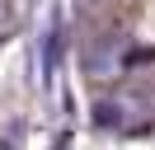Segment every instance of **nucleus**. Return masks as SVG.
I'll return each instance as SVG.
<instances>
[{
    "instance_id": "obj_1",
    "label": "nucleus",
    "mask_w": 155,
    "mask_h": 150,
    "mask_svg": "<svg viewBox=\"0 0 155 150\" xmlns=\"http://www.w3.org/2000/svg\"><path fill=\"white\" fill-rule=\"evenodd\" d=\"M14 33V14L10 9H5V0H0V42H5V38Z\"/></svg>"
}]
</instances>
